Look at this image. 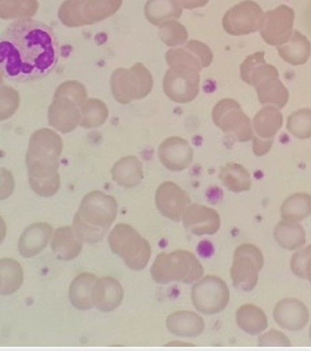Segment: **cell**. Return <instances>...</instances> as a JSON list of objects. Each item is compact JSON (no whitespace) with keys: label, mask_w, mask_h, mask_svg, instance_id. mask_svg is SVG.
Wrapping results in <instances>:
<instances>
[{"label":"cell","mask_w":311,"mask_h":351,"mask_svg":"<svg viewBox=\"0 0 311 351\" xmlns=\"http://www.w3.org/2000/svg\"><path fill=\"white\" fill-rule=\"evenodd\" d=\"M277 53L285 62L290 65H303L311 56V43L303 34L293 31L290 39L286 43L277 46Z\"/></svg>","instance_id":"obj_27"},{"label":"cell","mask_w":311,"mask_h":351,"mask_svg":"<svg viewBox=\"0 0 311 351\" xmlns=\"http://www.w3.org/2000/svg\"><path fill=\"white\" fill-rule=\"evenodd\" d=\"M263 14L264 13L258 3L252 0H244L223 16L222 25L232 36L251 35L259 29Z\"/></svg>","instance_id":"obj_12"},{"label":"cell","mask_w":311,"mask_h":351,"mask_svg":"<svg viewBox=\"0 0 311 351\" xmlns=\"http://www.w3.org/2000/svg\"><path fill=\"white\" fill-rule=\"evenodd\" d=\"M117 211L119 206L113 196L94 191L83 197L77 213L87 223L109 230L116 221Z\"/></svg>","instance_id":"obj_9"},{"label":"cell","mask_w":311,"mask_h":351,"mask_svg":"<svg viewBox=\"0 0 311 351\" xmlns=\"http://www.w3.org/2000/svg\"><path fill=\"white\" fill-rule=\"evenodd\" d=\"M124 299V289L121 284L113 277L98 278L92 289L94 307L102 313L116 310Z\"/></svg>","instance_id":"obj_21"},{"label":"cell","mask_w":311,"mask_h":351,"mask_svg":"<svg viewBox=\"0 0 311 351\" xmlns=\"http://www.w3.org/2000/svg\"><path fill=\"white\" fill-rule=\"evenodd\" d=\"M304 273H306V278L310 281L311 284V258L307 261L306 263V269H304Z\"/></svg>","instance_id":"obj_51"},{"label":"cell","mask_w":311,"mask_h":351,"mask_svg":"<svg viewBox=\"0 0 311 351\" xmlns=\"http://www.w3.org/2000/svg\"><path fill=\"white\" fill-rule=\"evenodd\" d=\"M151 278L162 285L170 282L193 284L204 276V267L195 254L186 250L159 254L150 269Z\"/></svg>","instance_id":"obj_2"},{"label":"cell","mask_w":311,"mask_h":351,"mask_svg":"<svg viewBox=\"0 0 311 351\" xmlns=\"http://www.w3.org/2000/svg\"><path fill=\"white\" fill-rule=\"evenodd\" d=\"M53 233V226L46 222H38L28 226L18 240L20 255L24 258H34L39 255L49 245Z\"/></svg>","instance_id":"obj_20"},{"label":"cell","mask_w":311,"mask_h":351,"mask_svg":"<svg viewBox=\"0 0 311 351\" xmlns=\"http://www.w3.org/2000/svg\"><path fill=\"white\" fill-rule=\"evenodd\" d=\"M54 97L71 99L75 104H77L80 108L88 99L86 87L80 82H76V80H68V82H64L62 84H60L54 93Z\"/></svg>","instance_id":"obj_43"},{"label":"cell","mask_w":311,"mask_h":351,"mask_svg":"<svg viewBox=\"0 0 311 351\" xmlns=\"http://www.w3.org/2000/svg\"><path fill=\"white\" fill-rule=\"evenodd\" d=\"M160 162L170 171L179 172L190 167L195 152L190 143L181 136H170L162 142L158 150Z\"/></svg>","instance_id":"obj_15"},{"label":"cell","mask_w":311,"mask_h":351,"mask_svg":"<svg viewBox=\"0 0 311 351\" xmlns=\"http://www.w3.org/2000/svg\"><path fill=\"white\" fill-rule=\"evenodd\" d=\"M277 244L286 251H296L306 244V232L299 222L281 221L274 228Z\"/></svg>","instance_id":"obj_31"},{"label":"cell","mask_w":311,"mask_h":351,"mask_svg":"<svg viewBox=\"0 0 311 351\" xmlns=\"http://www.w3.org/2000/svg\"><path fill=\"white\" fill-rule=\"evenodd\" d=\"M182 13L184 8L178 0H147L145 5V17L156 27L169 20L181 19Z\"/></svg>","instance_id":"obj_28"},{"label":"cell","mask_w":311,"mask_h":351,"mask_svg":"<svg viewBox=\"0 0 311 351\" xmlns=\"http://www.w3.org/2000/svg\"><path fill=\"white\" fill-rule=\"evenodd\" d=\"M167 329L177 336L197 337L206 329V322L201 315L195 311H175L167 317Z\"/></svg>","instance_id":"obj_23"},{"label":"cell","mask_w":311,"mask_h":351,"mask_svg":"<svg viewBox=\"0 0 311 351\" xmlns=\"http://www.w3.org/2000/svg\"><path fill=\"white\" fill-rule=\"evenodd\" d=\"M189 49H192V51L196 54V57L199 58V61L201 62V66L203 69L204 68H208L212 61H214V54L211 51V49L203 43V42H199V40H189L185 43Z\"/></svg>","instance_id":"obj_45"},{"label":"cell","mask_w":311,"mask_h":351,"mask_svg":"<svg viewBox=\"0 0 311 351\" xmlns=\"http://www.w3.org/2000/svg\"><path fill=\"white\" fill-rule=\"evenodd\" d=\"M219 178L223 186L233 193H241L251 189V175L241 164L229 162L223 165L219 172Z\"/></svg>","instance_id":"obj_33"},{"label":"cell","mask_w":311,"mask_h":351,"mask_svg":"<svg viewBox=\"0 0 311 351\" xmlns=\"http://www.w3.org/2000/svg\"><path fill=\"white\" fill-rule=\"evenodd\" d=\"M286 130L299 139L311 136V109H300L288 117Z\"/></svg>","instance_id":"obj_40"},{"label":"cell","mask_w":311,"mask_h":351,"mask_svg":"<svg viewBox=\"0 0 311 351\" xmlns=\"http://www.w3.org/2000/svg\"><path fill=\"white\" fill-rule=\"evenodd\" d=\"M60 43L46 24L21 19L0 35V69L14 83L38 82L54 71Z\"/></svg>","instance_id":"obj_1"},{"label":"cell","mask_w":311,"mask_h":351,"mask_svg":"<svg viewBox=\"0 0 311 351\" xmlns=\"http://www.w3.org/2000/svg\"><path fill=\"white\" fill-rule=\"evenodd\" d=\"M20 94L10 86H0V121L9 120L20 108Z\"/></svg>","instance_id":"obj_42"},{"label":"cell","mask_w":311,"mask_h":351,"mask_svg":"<svg viewBox=\"0 0 311 351\" xmlns=\"http://www.w3.org/2000/svg\"><path fill=\"white\" fill-rule=\"evenodd\" d=\"M252 141H253L252 150L256 156H264L271 149L273 142H274V139H260L256 135H253Z\"/></svg>","instance_id":"obj_48"},{"label":"cell","mask_w":311,"mask_h":351,"mask_svg":"<svg viewBox=\"0 0 311 351\" xmlns=\"http://www.w3.org/2000/svg\"><path fill=\"white\" fill-rule=\"evenodd\" d=\"M281 219L300 222L311 215V196L308 193H295L281 204Z\"/></svg>","instance_id":"obj_35"},{"label":"cell","mask_w":311,"mask_h":351,"mask_svg":"<svg viewBox=\"0 0 311 351\" xmlns=\"http://www.w3.org/2000/svg\"><path fill=\"white\" fill-rule=\"evenodd\" d=\"M159 36L170 49L184 46L188 42V29L177 20H169L159 25Z\"/></svg>","instance_id":"obj_38"},{"label":"cell","mask_w":311,"mask_h":351,"mask_svg":"<svg viewBox=\"0 0 311 351\" xmlns=\"http://www.w3.org/2000/svg\"><path fill=\"white\" fill-rule=\"evenodd\" d=\"M49 124L61 134H69L80 125V106L71 99L54 97L49 108Z\"/></svg>","instance_id":"obj_18"},{"label":"cell","mask_w":311,"mask_h":351,"mask_svg":"<svg viewBox=\"0 0 311 351\" xmlns=\"http://www.w3.org/2000/svg\"><path fill=\"white\" fill-rule=\"evenodd\" d=\"M212 120L218 128L233 135L238 142H248L255 135L251 119L242 112L240 104L232 98L221 99L214 106Z\"/></svg>","instance_id":"obj_8"},{"label":"cell","mask_w":311,"mask_h":351,"mask_svg":"<svg viewBox=\"0 0 311 351\" xmlns=\"http://www.w3.org/2000/svg\"><path fill=\"white\" fill-rule=\"evenodd\" d=\"M0 287H2V277H0Z\"/></svg>","instance_id":"obj_53"},{"label":"cell","mask_w":311,"mask_h":351,"mask_svg":"<svg viewBox=\"0 0 311 351\" xmlns=\"http://www.w3.org/2000/svg\"><path fill=\"white\" fill-rule=\"evenodd\" d=\"M97 280L98 278L92 273H80L72 280L69 287V300L75 308L88 311L94 307L92 289Z\"/></svg>","instance_id":"obj_26"},{"label":"cell","mask_w":311,"mask_h":351,"mask_svg":"<svg viewBox=\"0 0 311 351\" xmlns=\"http://www.w3.org/2000/svg\"><path fill=\"white\" fill-rule=\"evenodd\" d=\"M0 2H2V0H0Z\"/></svg>","instance_id":"obj_55"},{"label":"cell","mask_w":311,"mask_h":351,"mask_svg":"<svg viewBox=\"0 0 311 351\" xmlns=\"http://www.w3.org/2000/svg\"><path fill=\"white\" fill-rule=\"evenodd\" d=\"M121 5L123 0H65L58 19L68 28L94 25L114 16Z\"/></svg>","instance_id":"obj_4"},{"label":"cell","mask_w":311,"mask_h":351,"mask_svg":"<svg viewBox=\"0 0 311 351\" xmlns=\"http://www.w3.org/2000/svg\"><path fill=\"white\" fill-rule=\"evenodd\" d=\"M310 340H311V326H310Z\"/></svg>","instance_id":"obj_54"},{"label":"cell","mask_w":311,"mask_h":351,"mask_svg":"<svg viewBox=\"0 0 311 351\" xmlns=\"http://www.w3.org/2000/svg\"><path fill=\"white\" fill-rule=\"evenodd\" d=\"M258 344L259 346H269V347H278V346L288 347V346H290V341L282 332H279L277 329H271V330L259 336Z\"/></svg>","instance_id":"obj_47"},{"label":"cell","mask_w":311,"mask_h":351,"mask_svg":"<svg viewBox=\"0 0 311 351\" xmlns=\"http://www.w3.org/2000/svg\"><path fill=\"white\" fill-rule=\"evenodd\" d=\"M82 120H80V127L91 130V128H98L103 125L109 117V109L108 105L97 98L87 99L82 108Z\"/></svg>","instance_id":"obj_36"},{"label":"cell","mask_w":311,"mask_h":351,"mask_svg":"<svg viewBox=\"0 0 311 351\" xmlns=\"http://www.w3.org/2000/svg\"><path fill=\"white\" fill-rule=\"evenodd\" d=\"M311 258V245L304 247L303 250H299L295 252V255L290 259V270L292 273L299 278H306V263Z\"/></svg>","instance_id":"obj_44"},{"label":"cell","mask_w":311,"mask_h":351,"mask_svg":"<svg viewBox=\"0 0 311 351\" xmlns=\"http://www.w3.org/2000/svg\"><path fill=\"white\" fill-rule=\"evenodd\" d=\"M166 95L177 104H189L200 93V72L189 68L174 66L166 72L163 80Z\"/></svg>","instance_id":"obj_10"},{"label":"cell","mask_w":311,"mask_h":351,"mask_svg":"<svg viewBox=\"0 0 311 351\" xmlns=\"http://www.w3.org/2000/svg\"><path fill=\"white\" fill-rule=\"evenodd\" d=\"M166 61L170 68L181 66V68H189L201 72L203 66L196 54L189 49L186 45L184 47H173L166 54Z\"/></svg>","instance_id":"obj_39"},{"label":"cell","mask_w":311,"mask_h":351,"mask_svg":"<svg viewBox=\"0 0 311 351\" xmlns=\"http://www.w3.org/2000/svg\"><path fill=\"white\" fill-rule=\"evenodd\" d=\"M295 12L285 5L278 6L263 14L259 32L263 40L270 46H281L286 43L293 34Z\"/></svg>","instance_id":"obj_11"},{"label":"cell","mask_w":311,"mask_h":351,"mask_svg":"<svg viewBox=\"0 0 311 351\" xmlns=\"http://www.w3.org/2000/svg\"><path fill=\"white\" fill-rule=\"evenodd\" d=\"M0 277H2L0 295H13L24 284V269L16 259L3 258L0 259Z\"/></svg>","instance_id":"obj_34"},{"label":"cell","mask_w":311,"mask_h":351,"mask_svg":"<svg viewBox=\"0 0 311 351\" xmlns=\"http://www.w3.org/2000/svg\"><path fill=\"white\" fill-rule=\"evenodd\" d=\"M60 165L27 162L28 182L31 189L40 197H53L61 188V178L58 173Z\"/></svg>","instance_id":"obj_16"},{"label":"cell","mask_w":311,"mask_h":351,"mask_svg":"<svg viewBox=\"0 0 311 351\" xmlns=\"http://www.w3.org/2000/svg\"><path fill=\"white\" fill-rule=\"evenodd\" d=\"M3 72H2V69H0V86H2L3 84Z\"/></svg>","instance_id":"obj_52"},{"label":"cell","mask_w":311,"mask_h":351,"mask_svg":"<svg viewBox=\"0 0 311 351\" xmlns=\"http://www.w3.org/2000/svg\"><path fill=\"white\" fill-rule=\"evenodd\" d=\"M50 245L55 256L65 262L76 259L83 250V243L76 236L72 226H62L55 229L51 236Z\"/></svg>","instance_id":"obj_24"},{"label":"cell","mask_w":311,"mask_h":351,"mask_svg":"<svg viewBox=\"0 0 311 351\" xmlns=\"http://www.w3.org/2000/svg\"><path fill=\"white\" fill-rule=\"evenodd\" d=\"M153 76L143 64H135L129 69L119 68L112 73L110 90L119 104H129L146 98L153 90Z\"/></svg>","instance_id":"obj_5"},{"label":"cell","mask_w":311,"mask_h":351,"mask_svg":"<svg viewBox=\"0 0 311 351\" xmlns=\"http://www.w3.org/2000/svg\"><path fill=\"white\" fill-rule=\"evenodd\" d=\"M6 233H8V226H6V222L5 219L0 217V244H2L6 239Z\"/></svg>","instance_id":"obj_50"},{"label":"cell","mask_w":311,"mask_h":351,"mask_svg":"<svg viewBox=\"0 0 311 351\" xmlns=\"http://www.w3.org/2000/svg\"><path fill=\"white\" fill-rule=\"evenodd\" d=\"M240 72H241L242 82L252 87H255L259 82H262L267 77H279L277 68L266 62L263 51L249 56L241 64Z\"/></svg>","instance_id":"obj_25"},{"label":"cell","mask_w":311,"mask_h":351,"mask_svg":"<svg viewBox=\"0 0 311 351\" xmlns=\"http://www.w3.org/2000/svg\"><path fill=\"white\" fill-rule=\"evenodd\" d=\"M108 243L112 252L121 258L131 270L139 271L147 266L151 247L132 226L127 223L116 225L108 236Z\"/></svg>","instance_id":"obj_3"},{"label":"cell","mask_w":311,"mask_h":351,"mask_svg":"<svg viewBox=\"0 0 311 351\" xmlns=\"http://www.w3.org/2000/svg\"><path fill=\"white\" fill-rule=\"evenodd\" d=\"M112 180L124 189L136 188L143 180V167L136 156H125L112 167Z\"/></svg>","instance_id":"obj_22"},{"label":"cell","mask_w":311,"mask_h":351,"mask_svg":"<svg viewBox=\"0 0 311 351\" xmlns=\"http://www.w3.org/2000/svg\"><path fill=\"white\" fill-rule=\"evenodd\" d=\"M182 223L195 236H210L221 229V217L210 207L190 204L182 217Z\"/></svg>","instance_id":"obj_17"},{"label":"cell","mask_w":311,"mask_h":351,"mask_svg":"<svg viewBox=\"0 0 311 351\" xmlns=\"http://www.w3.org/2000/svg\"><path fill=\"white\" fill-rule=\"evenodd\" d=\"M264 265L262 251L253 244H241L234 251L230 276L233 285L244 292L252 291L259 281V273Z\"/></svg>","instance_id":"obj_7"},{"label":"cell","mask_w":311,"mask_h":351,"mask_svg":"<svg viewBox=\"0 0 311 351\" xmlns=\"http://www.w3.org/2000/svg\"><path fill=\"white\" fill-rule=\"evenodd\" d=\"M154 200L159 213L174 222H181L185 211L192 204L189 195L179 185L171 181L163 182L158 188Z\"/></svg>","instance_id":"obj_14"},{"label":"cell","mask_w":311,"mask_h":351,"mask_svg":"<svg viewBox=\"0 0 311 351\" xmlns=\"http://www.w3.org/2000/svg\"><path fill=\"white\" fill-rule=\"evenodd\" d=\"M282 113L278 108L267 105L258 112L252 121L255 135L260 139H274L282 127Z\"/></svg>","instance_id":"obj_29"},{"label":"cell","mask_w":311,"mask_h":351,"mask_svg":"<svg viewBox=\"0 0 311 351\" xmlns=\"http://www.w3.org/2000/svg\"><path fill=\"white\" fill-rule=\"evenodd\" d=\"M256 94L259 98V102L263 106L271 105L278 109H282L289 99V93L286 87L282 84L279 77H267L262 82H259L256 86Z\"/></svg>","instance_id":"obj_30"},{"label":"cell","mask_w":311,"mask_h":351,"mask_svg":"<svg viewBox=\"0 0 311 351\" xmlns=\"http://www.w3.org/2000/svg\"><path fill=\"white\" fill-rule=\"evenodd\" d=\"M39 9L38 0H2L0 2V19L21 20L32 19Z\"/></svg>","instance_id":"obj_37"},{"label":"cell","mask_w":311,"mask_h":351,"mask_svg":"<svg viewBox=\"0 0 311 351\" xmlns=\"http://www.w3.org/2000/svg\"><path fill=\"white\" fill-rule=\"evenodd\" d=\"M190 295L195 308L207 315L222 313L230 300L227 284L216 276H203L195 282Z\"/></svg>","instance_id":"obj_6"},{"label":"cell","mask_w":311,"mask_h":351,"mask_svg":"<svg viewBox=\"0 0 311 351\" xmlns=\"http://www.w3.org/2000/svg\"><path fill=\"white\" fill-rule=\"evenodd\" d=\"M16 189V181L12 171L0 167V202L8 200Z\"/></svg>","instance_id":"obj_46"},{"label":"cell","mask_w":311,"mask_h":351,"mask_svg":"<svg viewBox=\"0 0 311 351\" xmlns=\"http://www.w3.org/2000/svg\"><path fill=\"white\" fill-rule=\"evenodd\" d=\"M72 229L76 233V236L80 239V241L84 244H97L99 243L108 233V229L98 228L94 225L87 223L86 221L82 219L79 213H76L72 223Z\"/></svg>","instance_id":"obj_41"},{"label":"cell","mask_w":311,"mask_h":351,"mask_svg":"<svg viewBox=\"0 0 311 351\" xmlns=\"http://www.w3.org/2000/svg\"><path fill=\"white\" fill-rule=\"evenodd\" d=\"M178 2L181 3V6L184 9L195 10V9H199V8H204L210 2V0H178Z\"/></svg>","instance_id":"obj_49"},{"label":"cell","mask_w":311,"mask_h":351,"mask_svg":"<svg viewBox=\"0 0 311 351\" xmlns=\"http://www.w3.org/2000/svg\"><path fill=\"white\" fill-rule=\"evenodd\" d=\"M64 150L62 138L54 130L42 128L31 135L27 152V162L60 165V157Z\"/></svg>","instance_id":"obj_13"},{"label":"cell","mask_w":311,"mask_h":351,"mask_svg":"<svg viewBox=\"0 0 311 351\" xmlns=\"http://www.w3.org/2000/svg\"><path fill=\"white\" fill-rule=\"evenodd\" d=\"M236 321L240 329L248 335H260L269 325L267 315L255 304H242L236 313Z\"/></svg>","instance_id":"obj_32"},{"label":"cell","mask_w":311,"mask_h":351,"mask_svg":"<svg viewBox=\"0 0 311 351\" xmlns=\"http://www.w3.org/2000/svg\"><path fill=\"white\" fill-rule=\"evenodd\" d=\"M275 322L286 330H301L308 322V310L306 304L297 299L286 298L279 300L273 311Z\"/></svg>","instance_id":"obj_19"}]
</instances>
